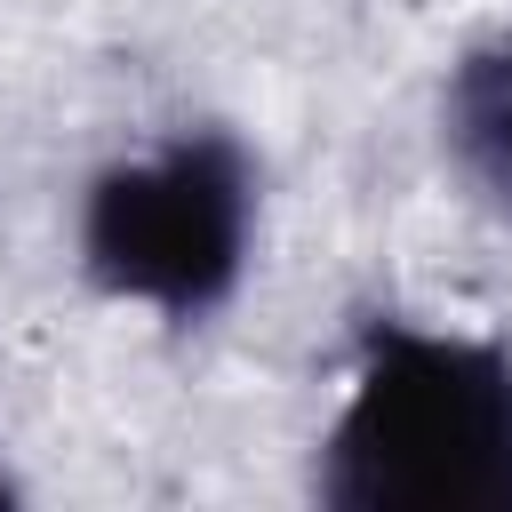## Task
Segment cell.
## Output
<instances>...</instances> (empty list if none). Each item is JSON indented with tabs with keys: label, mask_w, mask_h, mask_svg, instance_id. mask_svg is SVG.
I'll return each instance as SVG.
<instances>
[{
	"label": "cell",
	"mask_w": 512,
	"mask_h": 512,
	"mask_svg": "<svg viewBox=\"0 0 512 512\" xmlns=\"http://www.w3.org/2000/svg\"><path fill=\"white\" fill-rule=\"evenodd\" d=\"M440 144H448V168L472 184V200L512 224V40L464 48L448 64Z\"/></svg>",
	"instance_id": "obj_3"
},
{
	"label": "cell",
	"mask_w": 512,
	"mask_h": 512,
	"mask_svg": "<svg viewBox=\"0 0 512 512\" xmlns=\"http://www.w3.org/2000/svg\"><path fill=\"white\" fill-rule=\"evenodd\" d=\"M256 232V168L224 128H184L144 160H112L80 200V272L160 320H208Z\"/></svg>",
	"instance_id": "obj_2"
},
{
	"label": "cell",
	"mask_w": 512,
	"mask_h": 512,
	"mask_svg": "<svg viewBox=\"0 0 512 512\" xmlns=\"http://www.w3.org/2000/svg\"><path fill=\"white\" fill-rule=\"evenodd\" d=\"M312 496L328 512H512V352L368 320Z\"/></svg>",
	"instance_id": "obj_1"
}]
</instances>
